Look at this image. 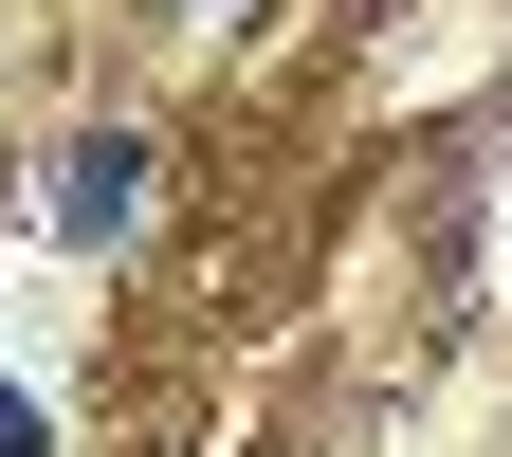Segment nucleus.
Masks as SVG:
<instances>
[{"label":"nucleus","instance_id":"f03ea898","mask_svg":"<svg viewBox=\"0 0 512 457\" xmlns=\"http://www.w3.org/2000/svg\"><path fill=\"white\" fill-rule=\"evenodd\" d=\"M0 457H55V421H37V403H19V384H0Z\"/></svg>","mask_w":512,"mask_h":457},{"label":"nucleus","instance_id":"f257e3e1","mask_svg":"<svg viewBox=\"0 0 512 457\" xmlns=\"http://www.w3.org/2000/svg\"><path fill=\"white\" fill-rule=\"evenodd\" d=\"M55 220H74V238H128V220H147V128H92L74 183H55Z\"/></svg>","mask_w":512,"mask_h":457}]
</instances>
